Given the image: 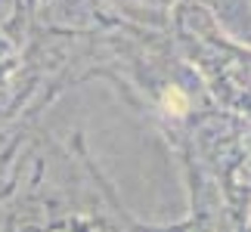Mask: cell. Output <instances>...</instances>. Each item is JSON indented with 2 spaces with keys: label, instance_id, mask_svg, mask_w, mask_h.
Masks as SVG:
<instances>
[{
  "label": "cell",
  "instance_id": "6da1fadb",
  "mask_svg": "<svg viewBox=\"0 0 251 232\" xmlns=\"http://www.w3.org/2000/svg\"><path fill=\"white\" fill-rule=\"evenodd\" d=\"M165 109L177 112V115L186 112V99H183V93H180V90H168V96H165Z\"/></svg>",
  "mask_w": 251,
  "mask_h": 232
}]
</instances>
